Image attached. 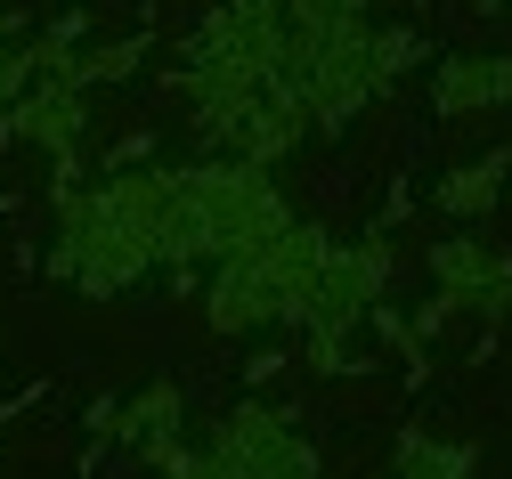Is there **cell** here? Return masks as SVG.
<instances>
[{"label": "cell", "instance_id": "6da1fadb", "mask_svg": "<svg viewBox=\"0 0 512 479\" xmlns=\"http://www.w3.org/2000/svg\"><path fill=\"white\" fill-rule=\"evenodd\" d=\"M220 479H317V447L277 415V406L244 398L236 415H220V431L204 439Z\"/></svg>", "mask_w": 512, "mask_h": 479}, {"label": "cell", "instance_id": "7a4b0ae2", "mask_svg": "<svg viewBox=\"0 0 512 479\" xmlns=\"http://www.w3.org/2000/svg\"><path fill=\"white\" fill-rule=\"evenodd\" d=\"M431 277H439L447 317H456V309L504 317L512 309V252L504 244H431Z\"/></svg>", "mask_w": 512, "mask_h": 479}, {"label": "cell", "instance_id": "3957f363", "mask_svg": "<svg viewBox=\"0 0 512 479\" xmlns=\"http://www.w3.org/2000/svg\"><path fill=\"white\" fill-rule=\"evenodd\" d=\"M431 106L439 114H480V106H512V49L504 57H439V82H431Z\"/></svg>", "mask_w": 512, "mask_h": 479}, {"label": "cell", "instance_id": "277c9868", "mask_svg": "<svg viewBox=\"0 0 512 479\" xmlns=\"http://www.w3.org/2000/svg\"><path fill=\"white\" fill-rule=\"evenodd\" d=\"M9 122L25 130L33 147H49V155H74V139H82V90L74 82H25L17 90V106H9Z\"/></svg>", "mask_w": 512, "mask_h": 479}, {"label": "cell", "instance_id": "5b68a950", "mask_svg": "<svg viewBox=\"0 0 512 479\" xmlns=\"http://www.w3.org/2000/svg\"><path fill=\"white\" fill-rule=\"evenodd\" d=\"M179 423H187V390H179V382H147L139 398L114 406V431H106V439H122L131 455H163V447L179 439Z\"/></svg>", "mask_w": 512, "mask_h": 479}, {"label": "cell", "instance_id": "8992f818", "mask_svg": "<svg viewBox=\"0 0 512 479\" xmlns=\"http://www.w3.org/2000/svg\"><path fill=\"white\" fill-rule=\"evenodd\" d=\"M504 171H512V147H496V155H480L464 171H447L439 179V212L447 220H480L488 203H496V187H504Z\"/></svg>", "mask_w": 512, "mask_h": 479}, {"label": "cell", "instance_id": "52a82bcc", "mask_svg": "<svg viewBox=\"0 0 512 479\" xmlns=\"http://www.w3.org/2000/svg\"><path fill=\"white\" fill-rule=\"evenodd\" d=\"M472 463H480V447H464V439H431V431H407L399 455H391L399 479H472Z\"/></svg>", "mask_w": 512, "mask_h": 479}, {"label": "cell", "instance_id": "ba28073f", "mask_svg": "<svg viewBox=\"0 0 512 479\" xmlns=\"http://www.w3.org/2000/svg\"><path fill=\"white\" fill-rule=\"evenodd\" d=\"M309 366L317 374H374V358L350 350V333H309Z\"/></svg>", "mask_w": 512, "mask_h": 479}, {"label": "cell", "instance_id": "9c48e42d", "mask_svg": "<svg viewBox=\"0 0 512 479\" xmlns=\"http://www.w3.org/2000/svg\"><path fill=\"white\" fill-rule=\"evenodd\" d=\"M431 41H415V33H374V82H391V74H407V65L423 57Z\"/></svg>", "mask_w": 512, "mask_h": 479}]
</instances>
